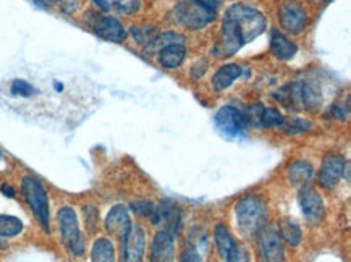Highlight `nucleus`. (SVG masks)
Segmentation results:
<instances>
[{
  "label": "nucleus",
  "mask_w": 351,
  "mask_h": 262,
  "mask_svg": "<svg viewBox=\"0 0 351 262\" xmlns=\"http://www.w3.org/2000/svg\"><path fill=\"white\" fill-rule=\"evenodd\" d=\"M237 225L245 237H254L259 230L265 227V219H267V207L263 198L258 194H247L241 198L235 206Z\"/></svg>",
  "instance_id": "1"
},
{
  "label": "nucleus",
  "mask_w": 351,
  "mask_h": 262,
  "mask_svg": "<svg viewBox=\"0 0 351 262\" xmlns=\"http://www.w3.org/2000/svg\"><path fill=\"white\" fill-rule=\"evenodd\" d=\"M223 18H227L235 25V28L241 36L243 44L251 43L267 28V20H265L263 13L253 7L241 5V3H237V5L228 8Z\"/></svg>",
  "instance_id": "2"
},
{
  "label": "nucleus",
  "mask_w": 351,
  "mask_h": 262,
  "mask_svg": "<svg viewBox=\"0 0 351 262\" xmlns=\"http://www.w3.org/2000/svg\"><path fill=\"white\" fill-rule=\"evenodd\" d=\"M21 194L26 204L46 233H51V211H49V198L43 182L33 175H26L21 180Z\"/></svg>",
  "instance_id": "3"
},
{
  "label": "nucleus",
  "mask_w": 351,
  "mask_h": 262,
  "mask_svg": "<svg viewBox=\"0 0 351 262\" xmlns=\"http://www.w3.org/2000/svg\"><path fill=\"white\" fill-rule=\"evenodd\" d=\"M57 222L60 238L66 250L76 257H81L86 251V239L81 235L78 217L70 206L60 207L57 212Z\"/></svg>",
  "instance_id": "4"
},
{
  "label": "nucleus",
  "mask_w": 351,
  "mask_h": 262,
  "mask_svg": "<svg viewBox=\"0 0 351 262\" xmlns=\"http://www.w3.org/2000/svg\"><path fill=\"white\" fill-rule=\"evenodd\" d=\"M173 13L178 23L190 29H202L215 18V13L206 10L197 0H178Z\"/></svg>",
  "instance_id": "5"
},
{
  "label": "nucleus",
  "mask_w": 351,
  "mask_h": 262,
  "mask_svg": "<svg viewBox=\"0 0 351 262\" xmlns=\"http://www.w3.org/2000/svg\"><path fill=\"white\" fill-rule=\"evenodd\" d=\"M256 237L261 262H285V250L277 228L263 227Z\"/></svg>",
  "instance_id": "6"
},
{
  "label": "nucleus",
  "mask_w": 351,
  "mask_h": 262,
  "mask_svg": "<svg viewBox=\"0 0 351 262\" xmlns=\"http://www.w3.org/2000/svg\"><path fill=\"white\" fill-rule=\"evenodd\" d=\"M121 239V262H141L146 248V232L141 225L132 222Z\"/></svg>",
  "instance_id": "7"
},
{
  "label": "nucleus",
  "mask_w": 351,
  "mask_h": 262,
  "mask_svg": "<svg viewBox=\"0 0 351 262\" xmlns=\"http://www.w3.org/2000/svg\"><path fill=\"white\" fill-rule=\"evenodd\" d=\"M346 171V160L345 157L337 154H328L324 157L321 169H319L317 182L324 189L330 191L337 184L340 183L341 177Z\"/></svg>",
  "instance_id": "8"
},
{
  "label": "nucleus",
  "mask_w": 351,
  "mask_h": 262,
  "mask_svg": "<svg viewBox=\"0 0 351 262\" xmlns=\"http://www.w3.org/2000/svg\"><path fill=\"white\" fill-rule=\"evenodd\" d=\"M278 18H280V26L287 33L300 34L304 29L308 15L304 8L300 5L296 0H285L278 8Z\"/></svg>",
  "instance_id": "9"
},
{
  "label": "nucleus",
  "mask_w": 351,
  "mask_h": 262,
  "mask_svg": "<svg viewBox=\"0 0 351 262\" xmlns=\"http://www.w3.org/2000/svg\"><path fill=\"white\" fill-rule=\"evenodd\" d=\"M298 202L306 222L311 225L321 222L324 217V201L321 194L317 193V189L308 187V184H306V187H301Z\"/></svg>",
  "instance_id": "10"
},
{
  "label": "nucleus",
  "mask_w": 351,
  "mask_h": 262,
  "mask_svg": "<svg viewBox=\"0 0 351 262\" xmlns=\"http://www.w3.org/2000/svg\"><path fill=\"white\" fill-rule=\"evenodd\" d=\"M91 28L99 38L109 40V43H123L125 38H127V31H125L123 25L117 18L109 15L93 13Z\"/></svg>",
  "instance_id": "11"
},
{
  "label": "nucleus",
  "mask_w": 351,
  "mask_h": 262,
  "mask_svg": "<svg viewBox=\"0 0 351 262\" xmlns=\"http://www.w3.org/2000/svg\"><path fill=\"white\" fill-rule=\"evenodd\" d=\"M151 220L154 225H164L165 232H169L173 237V235L180 232V227H182V212H180V207L172 200H164L154 209Z\"/></svg>",
  "instance_id": "12"
},
{
  "label": "nucleus",
  "mask_w": 351,
  "mask_h": 262,
  "mask_svg": "<svg viewBox=\"0 0 351 262\" xmlns=\"http://www.w3.org/2000/svg\"><path fill=\"white\" fill-rule=\"evenodd\" d=\"M215 126L222 131L225 136H237L245 130L247 119L240 110L232 106H225L215 114Z\"/></svg>",
  "instance_id": "13"
},
{
  "label": "nucleus",
  "mask_w": 351,
  "mask_h": 262,
  "mask_svg": "<svg viewBox=\"0 0 351 262\" xmlns=\"http://www.w3.org/2000/svg\"><path fill=\"white\" fill-rule=\"evenodd\" d=\"M290 86L295 104H300L306 110L311 112H316L317 108H321L322 94L316 84L311 83V81H298V83Z\"/></svg>",
  "instance_id": "14"
},
{
  "label": "nucleus",
  "mask_w": 351,
  "mask_h": 262,
  "mask_svg": "<svg viewBox=\"0 0 351 262\" xmlns=\"http://www.w3.org/2000/svg\"><path fill=\"white\" fill-rule=\"evenodd\" d=\"M130 225H132V219H130L128 207L123 204H117L112 207L104 222L106 232L112 235V237H119V238H121L125 233H127Z\"/></svg>",
  "instance_id": "15"
},
{
  "label": "nucleus",
  "mask_w": 351,
  "mask_h": 262,
  "mask_svg": "<svg viewBox=\"0 0 351 262\" xmlns=\"http://www.w3.org/2000/svg\"><path fill=\"white\" fill-rule=\"evenodd\" d=\"M175 248L173 237L165 230L156 233L151 246V262H173Z\"/></svg>",
  "instance_id": "16"
},
{
  "label": "nucleus",
  "mask_w": 351,
  "mask_h": 262,
  "mask_svg": "<svg viewBox=\"0 0 351 262\" xmlns=\"http://www.w3.org/2000/svg\"><path fill=\"white\" fill-rule=\"evenodd\" d=\"M243 75V67L238 63H227V65L220 67L213 76V88L215 91L220 93L223 89H227L233 81L240 78Z\"/></svg>",
  "instance_id": "17"
},
{
  "label": "nucleus",
  "mask_w": 351,
  "mask_h": 262,
  "mask_svg": "<svg viewBox=\"0 0 351 262\" xmlns=\"http://www.w3.org/2000/svg\"><path fill=\"white\" fill-rule=\"evenodd\" d=\"M159 63L164 69H178L182 65L184 57H186V47L183 44H170V46L160 49L159 52Z\"/></svg>",
  "instance_id": "18"
},
{
  "label": "nucleus",
  "mask_w": 351,
  "mask_h": 262,
  "mask_svg": "<svg viewBox=\"0 0 351 262\" xmlns=\"http://www.w3.org/2000/svg\"><path fill=\"white\" fill-rule=\"evenodd\" d=\"M271 51L274 56L280 60H290V58L295 57V53L298 52V47H296L295 43H291L287 36H283L278 31H274L271 38Z\"/></svg>",
  "instance_id": "19"
},
{
  "label": "nucleus",
  "mask_w": 351,
  "mask_h": 262,
  "mask_svg": "<svg viewBox=\"0 0 351 262\" xmlns=\"http://www.w3.org/2000/svg\"><path fill=\"white\" fill-rule=\"evenodd\" d=\"M214 239H215V246H217L220 257H222L223 262H227L228 257L232 254V251L235 250L237 243L223 224H217L214 227Z\"/></svg>",
  "instance_id": "20"
},
{
  "label": "nucleus",
  "mask_w": 351,
  "mask_h": 262,
  "mask_svg": "<svg viewBox=\"0 0 351 262\" xmlns=\"http://www.w3.org/2000/svg\"><path fill=\"white\" fill-rule=\"evenodd\" d=\"M314 177V167L306 160H298L288 169V180L293 187H306Z\"/></svg>",
  "instance_id": "21"
},
{
  "label": "nucleus",
  "mask_w": 351,
  "mask_h": 262,
  "mask_svg": "<svg viewBox=\"0 0 351 262\" xmlns=\"http://www.w3.org/2000/svg\"><path fill=\"white\" fill-rule=\"evenodd\" d=\"M91 262H115V246L109 238H97L91 248Z\"/></svg>",
  "instance_id": "22"
},
{
  "label": "nucleus",
  "mask_w": 351,
  "mask_h": 262,
  "mask_svg": "<svg viewBox=\"0 0 351 262\" xmlns=\"http://www.w3.org/2000/svg\"><path fill=\"white\" fill-rule=\"evenodd\" d=\"M277 232L280 235V238L285 239L290 246H298L301 237H303L300 225L291 219H282L280 222H278Z\"/></svg>",
  "instance_id": "23"
},
{
  "label": "nucleus",
  "mask_w": 351,
  "mask_h": 262,
  "mask_svg": "<svg viewBox=\"0 0 351 262\" xmlns=\"http://www.w3.org/2000/svg\"><path fill=\"white\" fill-rule=\"evenodd\" d=\"M184 38L182 34L178 33H164V34H157L154 40H151L149 44H147L146 49H144V53H157L160 51V49L170 46V44H183Z\"/></svg>",
  "instance_id": "24"
},
{
  "label": "nucleus",
  "mask_w": 351,
  "mask_h": 262,
  "mask_svg": "<svg viewBox=\"0 0 351 262\" xmlns=\"http://www.w3.org/2000/svg\"><path fill=\"white\" fill-rule=\"evenodd\" d=\"M23 232V222L18 217L0 214V237L2 238H15Z\"/></svg>",
  "instance_id": "25"
},
{
  "label": "nucleus",
  "mask_w": 351,
  "mask_h": 262,
  "mask_svg": "<svg viewBox=\"0 0 351 262\" xmlns=\"http://www.w3.org/2000/svg\"><path fill=\"white\" fill-rule=\"evenodd\" d=\"M130 34L134 39V43L141 44V46H147L151 40L156 39L157 29L156 26H132Z\"/></svg>",
  "instance_id": "26"
},
{
  "label": "nucleus",
  "mask_w": 351,
  "mask_h": 262,
  "mask_svg": "<svg viewBox=\"0 0 351 262\" xmlns=\"http://www.w3.org/2000/svg\"><path fill=\"white\" fill-rule=\"evenodd\" d=\"M283 120L285 119H283V115L277 110V108H274V107L265 108L264 107L263 112H261L259 125L265 126V128H276V126H282Z\"/></svg>",
  "instance_id": "27"
},
{
  "label": "nucleus",
  "mask_w": 351,
  "mask_h": 262,
  "mask_svg": "<svg viewBox=\"0 0 351 262\" xmlns=\"http://www.w3.org/2000/svg\"><path fill=\"white\" fill-rule=\"evenodd\" d=\"M282 126L287 133H291V134L304 133V131L311 130V123L304 119H298V117H293V119H285L283 120Z\"/></svg>",
  "instance_id": "28"
},
{
  "label": "nucleus",
  "mask_w": 351,
  "mask_h": 262,
  "mask_svg": "<svg viewBox=\"0 0 351 262\" xmlns=\"http://www.w3.org/2000/svg\"><path fill=\"white\" fill-rule=\"evenodd\" d=\"M110 5L121 15H133L141 7V0H112Z\"/></svg>",
  "instance_id": "29"
},
{
  "label": "nucleus",
  "mask_w": 351,
  "mask_h": 262,
  "mask_svg": "<svg viewBox=\"0 0 351 262\" xmlns=\"http://www.w3.org/2000/svg\"><path fill=\"white\" fill-rule=\"evenodd\" d=\"M10 93L13 96H20V97H31L36 93L34 86L29 84L28 81L25 80H13L12 86H10Z\"/></svg>",
  "instance_id": "30"
},
{
  "label": "nucleus",
  "mask_w": 351,
  "mask_h": 262,
  "mask_svg": "<svg viewBox=\"0 0 351 262\" xmlns=\"http://www.w3.org/2000/svg\"><path fill=\"white\" fill-rule=\"evenodd\" d=\"M83 217H84V224H86V228L89 233H93L94 230L97 228V222H99V212L94 206H84L83 207Z\"/></svg>",
  "instance_id": "31"
},
{
  "label": "nucleus",
  "mask_w": 351,
  "mask_h": 262,
  "mask_svg": "<svg viewBox=\"0 0 351 262\" xmlns=\"http://www.w3.org/2000/svg\"><path fill=\"white\" fill-rule=\"evenodd\" d=\"M130 207H132V211L134 212V214H138L141 217H152V214H154V209H156V206L152 204V202L144 201V200L133 201L132 204H130Z\"/></svg>",
  "instance_id": "32"
},
{
  "label": "nucleus",
  "mask_w": 351,
  "mask_h": 262,
  "mask_svg": "<svg viewBox=\"0 0 351 262\" xmlns=\"http://www.w3.org/2000/svg\"><path fill=\"white\" fill-rule=\"evenodd\" d=\"M178 262H201V256L195 246H186L184 251L182 252V257H180Z\"/></svg>",
  "instance_id": "33"
},
{
  "label": "nucleus",
  "mask_w": 351,
  "mask_h": 262,
  "mask_svg": "<svg viewBox=\"0 0 351 262\" xmlns=\"http://www.w3.org/2000/svg\"><path fill=\"white\" fill-rule=\"evenodd\" d=\"M208 67H209V62L206 60V58H199V60H197L195 65L191 67V76H193V80H199L202 75L206 73V70H208Z\"/></svg>",
  "instance_id": "34"
},
{
  "label": "nucleus",
  "mask_w": 351,
  "mask_h": 262,
  "mask_svg": "<svg viewBox=\"0 0 351 262\" xmlns=\"http://www.w3.org/2000/svg\"><path fill=\"white\" fill-rule=\"evenodd\" d=\"M227 262H250V256H247L246 250H243L240 246H235V250L232 251L230 257Z\"/></svg>",
  "instance_id": "35"
},
{
  "label": "nucleus",
  "mask_w": 351,
  "mask_h": 262,
  "mask_svg": "<svg viewBox=\"0 0 351 262\" xmlns=\"http://www.w3.org/2000/svg\"><path fill=\"white\" fill-rule=\"evenodd\" d=\"M60 10L64 12L65 15H73V13L78 10V2H76V0H62Z\"/></svg>",
  "instance_id": "36"
},
{
  "label": "nucleus",
  "mask_w": 351,
  "mask_h": 262,
  "mask_svg": "<svg viewBox=\"0 0 351 262\" xmlns=\"http://www.w3.org/2000/svg\"><path fill=\"white\" fill-rule=\"evenodd\" d=\"M197 2H199L201 5L206 8V10H209L213 13L217 12V8L220 5V0H197Z\"/></svg>",
  "instance_id": "37"
},
{
  "label": "nucleus",
  "mask_w": 351,
  "mask_h": 262,
  "mask_svg": "<svg viewBox=\"0 0 351 262\" xmlns=\"http://www.w3.org/2000/svg\"><path fill=\"white\" fill-rule=\"evenodd\" d=\"M62 0H34L36 5L43 7V8H51L53 5H57V3H60Z\"/></svg>",
  "instance_id": "38"
},
{
  "label": "nucleus",
  "mask_w": 351,
  "mask_h": 262,
  "mask_svg": "<svg viewBox=\"0 0 351 262\" xmlns=\"http://www.w3.org/2000/svg\"><path fill=\"white\" fill-rule=\"evenodd\" d=\"M0 191H2L3 194H5L7 198H15V194H16V191H15V188L13 187H10V184H2V187H0Z\"/></svg>",
  "instance_id": "39"
},
{
  "label": "nucleus",
  "mask_w": 351,
  "mask_h": 262,
  "mask_svg": "<svg viewBox=\"0 0 351 262\" xmlns=\"http://www.w3.org/2000/svg\"><path fill=\"white\" fill-rule=\"evenodd\" d=\"M94 3H96V5L101 8L102 12H109L110 10V2L109 0H93Z\"/></svg>",
  "instance_id": "40"
},
{
  "label": "nucleus",
  "mask_w": 351,
  "mask_h": 262,
  "mask_svg": "<svg viewBox=\"0 0 351 262\" xmlns=\"http://www.w3.org/2000/svg\"><path fill=\"white\" fill-rule=\"evenodd\" d=\"M7 248H8V243L5 241V238H2V237H0V250H7Z\"/></svg>",
  "instance_id": "41"
},
{
  "label": "nucleus",
  "mask_w": 351,
  "mask_h": 262,
  "mask_svg": "<svg viewBox=\"0 0 351 262\" xmlns=\"http://www.w3.org/2000/svg\"><path fill=\"white\" fill-rule=\"evenodd\" d=\"M2 162H3V156L0 154V164H2Z\"/></svg>",
  "instance_id": "42"
},
{
  "label": "nucleus",
  "mask_w": 351,
  "mask_h": 262,
  "mask_svg": "<svg viewBox=\"0 0 351 262\" xmlns=\"http://www.w3.org/2000/svg\"><path fill=\"white\" fill-rule=\"evenodd\" d=\"M322 2H326V3H328V2H332V0H322Z\"/></svg>",
  "instance_id": "43"
}]
</instances>
